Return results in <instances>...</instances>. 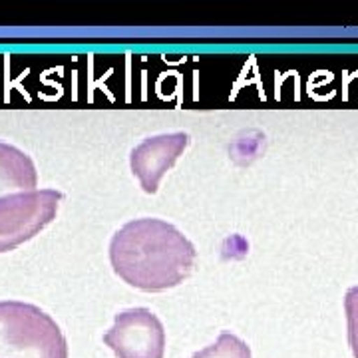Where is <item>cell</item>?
Instances as JSON below:
<instances>
[{"label":"cell","mask_w":358,"mask_h":358,"mask_svg":"<svg viewBox=\"0 0 358 358\" xmlns=\"http://www.w3.org/2000/svg\"><path fill=\"white\" fill-rule=\"evenodd\" d=\"M197 251L171 223L134 219L115 233L110 261L120 279L148 293L178 287L192 275Z\"/></svg>","instance_id":"obj_1"},{"label":"cell","mask_w":358,"mask_h":358,"mask_svg":"<svg viewBox=\"0 0 358 358\" xmlns=\"http://www.w3.org/2000/svg\"><path fill=\"white\" fill-rule=\"evenodd\" d=\"M0 358H68V343L40 307L0 301Z\"/></svg>","instance_id":"obj_2"},{"label":"cell","mask_w":358,"mask_h":358,"mask_svg":"<svg viewBox=\"0 0 358 358\" xmlns=\"http://www.w3.org/2000/svg\"><path fill=\"white\" fill-rule=\"evenodd\" d=\"M62 197L64 195L56 189H34L0 197V253L13 251L50 225Z\"/></svg>","instance_id":"obj_3"},{"label":"cell","mask_w":358,"mask_h":358,"mask_svg":"<svg viewBox=\"0 0 358 358\" xmlns=\"http://www.w3.org/2000/svg\"><path fill=\"white\" fill-rule=\"evenodd\" d=\"M103 345L117 358H164L166 331L150 308H128L115 315L114 327L103 334Z\"/></svg>","instance_id":"obj_4"},{"label":"cell","mask_w":358,"mask_h":358,"mask_svg":"<svg viewBox=\"0 0 358 358\" xmlns=\"http://www.w3.org/2000/svg\"><path fill=\"white\" fill-rule=\"evenodd\" d=\"M187 143L189 136L185 131H173L148 138L131 150L129 166L134 176L140 179L143 192H157L162 178L173 167L179 155L185 152Z\"/></svg>","instance_id":"obj_5"},{"label":"cell","mask_w":358,"mask_h":358,"mask_svg":"<svg viewBox=\"0 0 358 358\" xmlns=\"http://www.w3.org/2000/svg\"><path fill=\"white\" fill-rule=\"evenodd\" d=\"M38 183L36 166L22 150L0 141V197L14 192H34Z\"/></svg>","instance_id":"obj_6"},{"label":"cell","mask_w":358,"mask_h":358,"mask_svg":"<svg viewBox=\"0 0 358 358\" xmlns=\"http://www.w3.org/2000/svg\"><path fill=\"white\" fill-rule=\"evenodd\" d=\"M192 358H253L251 348L239 336L231 333H221L213 345L205 346L203 350L195 352Z\"/></svg>","instance_id":"obj_7"},{"label":"cell","mask_w":358,"mask_h":358,"mask_svg":"<svg viewBox=\"0 0 358 358\" xmlns=\"http://www.w3.org/2000/svg\"><path fill=\"white\" fill-rule=\"evenodd\" d=\"M346 324H348V345L358 358V287H350L345 296Z\"/></svg>","instance_id":"obj_8"}]
</instances>
